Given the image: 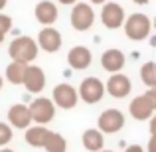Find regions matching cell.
<instances>
[{
    "label": "cell",
    "instance_id": "44dd1931",
    "mask_svg": "<svg viewBox=\"0 0 156 152\" xmlns=\"http://www.w3.org/2000/svg\"><path fill=\"white\" fill-rule=\"evenodd\" d=\"M65 150H67L65 138L57 133H51L50 140H48V144H46V152H65Z\"/></svg>",
    "mask_w": 156,
    "mask_h": 152
},
{
    "label": "cell",
    "instance_id": "d4e9b609",
    "mask_svg": "<svg viewBox=\"0 0 156 152\" xmlns=\"http://www.w3.org/2000/svg\"><path fill=\"white\" fill-rule=\"evenodd\" d=\"M148 152H156V134H152L148 140Z\"/></svg>",
    "mask_w": 156,
    "mask_h": 152
},
{
    "label": "cell",
    "instance_id": "9a60e30c",
    "mask_svg": "<svg viewBox=\"0 0 156 152\" xmlns=\"http://www.w3.org/2000/svg\"><path fill=\"white\" fill-rule=\"evenodd\" d=\"M130 115H133V118H136V121H146V118H152V105H150V101L146 99V95H138L134 97L133 101H130Z\"/></svg>",
    "mask_w": 156,
    "mask_h": 152
},
{
    "label": "cell",
    "instance_id": "4dcf8cb0",
    "mask_svg": "<svg viewBox=\"0 0 156 152\" xmlns=\"http://www.w3.org/2000/svg\"><path fill=\"white\" fill-rule=\"evenodd\" d=\"M6 6V0H0V12H2V8Z\"/></svg>",
    "mask_w": 156,
    "mask_h": 152
},
{
    "label": "cell",
    "instance_id": "5bb4252c",
    "mask_svg": "<svg viewBox=\"0 0 156 152\" xmlns=\"http://www.w3.org/2000/svg\"><path fill=\"white\" fill-rule=\"evenodd\" d=\"M101 65H103L105 71H111L115 75V73H119L122 69V65H125V53L121 50L111 48V50H107L103 55H101Z\"/></svg>",
    "mask_w": 156,
    "mask_h": 152
},
{
    "label": "cell",
    "instance_id": "52a82bcc",
    "mask_svg": "<svg viewBox=\"0 0 156 152\" xmlns=\"http://www.w3.org/2000/svg\"><path fill=\"white\" fill-rule=\"evenodd\" d=\"M125 10L121 4L117 2H107L101 10V22L105 24V28L109 30H117V28L125 26Z\"/></svg>",
    "mask_w": 156,
    "mask_h": 152
},
{
    "label": "cell",
    "instance_id": "4316f807",
    "mask_svg": "<svg viewBox=\"0 0 156 152\" xmlns=\"http://www.w3.org/2000/svg\"><path fill=\"white\" fill-rule=\"evenodd\" d=\"M150 133H152V134H156V117H152V118H150Z\"/></svg>",
    "mask_w": 156,
    "mask_h": 152
},
{
    "label": "cell",
    "instance_id": "484cf974",
    "mask_svg": "<svg viewBox=\"0 0 156 152\" xmlns=\"http://www.w3.org/2000/svg\"><path fill=\"white\" fill-rule=\"evenodd\" d=\"M125 152H144V148H142L140 144H130L129 148H126Z\"/></svg>",
    "mask_w": 156,
    "mask_h": 152
},
{
    "label": "cell",
    "instance_id": "e0dca14e",
    "mask_svg": "<svg viewBox=\"0 0 156 152\" xmlns=\"http://www.w3.org/2000/svg\"><path fill=\"white\" fill-rule=\"evenodd\" d=\"M50 136H51V133L46 126H30V129L26 130V142L30 146H44V148H46Z\"/></svg>",
    "mask_w": 156,
    "mask_h": 152
},
{
    "label": "cell",
    "instance_id": "83f0119b",
    "mask_svg": "<svg viewBox=\"0 0 156 152\" xmlns=\"http://www.w3.org/2000/svg\"><path fill=\"white\" fill-rule=\"evenodd\" d=\"M57 2H59V4H65V6H67V4H75L77 0H57Z\"/></svg>",
    "mask_w": 156,
    "mask_h": 152
},
{
    "label": "cell",
    "instance_id": "9c48e42d",
    "mask_svg": "<svg viewBox=\"0 0 156 152\" xmlns=\"http://www.w3.org/2000/svg\"><path fill=\"white\" fill-rule=\"evenodd\" d=\"M107 93H109L111 97H117V99H122V97H126L130 93V89H133V83H130V79L126 75H122V73H115V75L109 77V81H107L105 85Z\"/></svg>",
    "mask_w": 156,
    "mask_h": 152
},
{
    "label": "cell",
    "instance_id": "cb8c5ba5",
    "mask_svg": "<svg viewBox=\"0 0 156 152\" xmlns=\"http://www.w3.org/2000/svg\"><path fill=\"white\" fill-rule=\"evenodd\" d=\"M144 95H146V99L150 101V105H152V109L156 111V89H148V91H146Z\"/></svg>",
    "mask_w": 156,
    "mask_h": 152
},
{
    "label": "cell",
    "instance_id": "4fadbf2b",
    "mask_svg": "<svg viewBox=\"0 0 156 152\" xmlns=\"http://www.w3.org/2000/svg\"><path fill=\"white\" fill-rule=\"evenodd\" d=\"M91 51L87 50L85 46H75L71 48L67 53V63L71 65L73 69H77V71H81V69H87L89 65H91Z\"/></svg>",
    "mask_w": 156,
    "mask_h": 152
},
{
    "label": "cell",
    "instance_id": "ba28073f",
    "mask_svg": "<svg viewBox=\"0 0 156 152\" xmlns=\"http://www.w3.org/2000/svg\"><path fill=\"white\" fill-rule=\"evenodd\" d=\"M122 126H125V115L119 109H107L101 113V117H99V130L101 133L115 134Z\"/></svg>",
    "mask_w": 156,
    "mask_h": 152
},
{
    "label": "cell",
    "instance_id": "d6a6232c",
    "mask_svg": "<svg viewBox=\"0 0 156 152\" xmlns=\"http://www.w3.org/2000/svg\"><path fill=\"white\" fill-rule=\"evenodd\" d=\"M2 40H4V34H2V32H0V44H2Z\"/></svg>",
    "mask_w": 156,
    "mask_h": 152
},
{
    "label": "cell",
    "instance_id": "f546056e",
    "mask_svg": "<svg viewBox=\"0 0 156 152\" xmlns=\"http://www.w3.org/2000/svg\"><path fill=\"white\" fill-rule=\"evenodd\" d=\"M133 2H134V4H146L148 0H133Z\"/></svg>",
    "mask_w": 156,
    "mask_h": 152
},
{
    "label": "cell",
    "instance_id": "2e32d148",
    "mask_svg": "<svg viewBox=\"0 0 156 152\" xmlns=\"http://www.w3.org/2000/svg\"><path fill=\"white\" fill-rule=\"evenodd\" d=\"M36 20L40 24H44L46 28H50L57 20V6L53 2H50V0H42L36 6Z\"/></svg>",
    "mask_w": 156,
    "mask_h": 152
},
{
    "label": "cell",
    "instance_id": "5b68a950",
    "mask_svg": "<svg viewBox=\"0 0 156 152\" xmlns=\"http://www.w3.org/2000/svg\"><path fill=\"white\" fill-rule=\"evenodd\" d=\"M53 105L61 107V109H73L79 101V91H75V87L67 83H61L53 87V95H51Z\"/></svg>",
    "mask_w": 156,
    "mask_h": 152
},
{
    "label": "cell",
    "instance_id": "7402d4cb",
    "mask_svg": "<svg viewBox=\"0 0 156 152\" xmlns=\"http://www.w3.org/2000/svg\"><path fill=\"white\" fill-rule=\"evenodd\" d=\"M12 140V129L6 122H0V146H6Z\"/></svg>",
    "mask_w": 156,
    "mask_h": 152
},
{
    "label": "cell",
    "instance_id": "7c38bea8",
    "mask_svg": "<svg viewBox=\"0 0 156 152\" xmlns=\"http://www.w3.org/2000/svg\"><path fill=\"white\" fill-rule=\"evenodd\" d=\"M24 85H26L28 93H40L46 87V73H44V69L38 67V65H28Z\"/></svg>",
    "mask_w": 156,
    "mask_h": 152
},
{
    "label": "cell",
    "instance_id": "ffe728a7",
    "mask_svg": "<svg viewBox=\"0 0 156 152\" xmlns=\"http://www.w3.org/2000/svg\"><path fill=\"white\" fill-rule=\"evenodd\" d=\"M140 79L148 89H156V61H146L140 67Z\"/></svg>",
    "mask_w": 156,
    "mask_h": 152
},
{
    "label": "cell",
    "instance_id": "e575fe53",
    "mask_svg": "<svg viewBox=\"0 0 156 152\" xmlns=\"http://www.w3.org/2000/svg\"><path fill=\"white\" fill-rule=\"evenodd\" d=\"M152 26H154V28H156V18H154V22H152Z\"/></svg>",
    "mask_w": 156,
    "mask_h": 152
},
{
    "label": "cell",
    "instance_id": "277c9868",
    "mask_svg": "<svg viewBox=\"0 0 156 152\" xmlns=\"http://www.w3.org/2000/svg\"><path fill=\"white\" fill-rule=\"evenodd\" d=\"M93 22H95V12H93V8L89 6V4L79 2V4L73 6V10H71V26L75 28L77 32H87L89 28L93 26Z\"/></svg>",
    "mask_w": 156,
    "mask_h": 152
},
{
    "label": "cell",
    "instance_id": "8fae6325",
    "mask_svg": "<svg viewBox=\"0 0 156 152\" xmlns=\"http://www.w3.org/2000/svg\"><path fill=\"white\" fill-rule=\"evenodd\" d=\"M38 46L48 53H55L61 48V34L55 28H44L38 34Z\"/></svg>",
    "mask_w": 156,
    "mask_h": 152
},
{
    "label": "cell",
    "instance_id": "6da1fadb",
    "mask_svg": "<svg viewBox=\"0 0 156 152\" xmlns=\"http://www.w3.org/2000/svg\"><path fill=\"white\" fill-rule=\"evenodd\" d=\"M38 44L34 42L28 36H22V38H16L14 42L8 46V53H10L12 61H18V63H30V61L36 59L38 55Z\"/></svg>",
    "mask_w": 156,
    "mask_h": 152
},
{
    "label": "cell",
    "instance_id": "836d02e7",
    "mask_svg": "<svg viewBox=\"0 0 156 152\" xmlns=\"http://www.w3.org/2000/svg\"><path fill=\"white\" fill-rule=\"evenodd\" d=\"M0 89H2V77H0Z\"/></svg>",
    "mask_w": 156,
    "mask_h": 152
},
{
    "label": "cell",
    "instance_id": "7a4b0ae2",
    "mask_svg": "<svg viewBox=\"0 0 156 152\" xmlns=\"http://www.w3.org/2000/svg\"><path fill=\"white\" fill-rule=\"evenodd\" d=\"M150 28H152V22L148 20L146 14H140V12L130 14L129 18L125 20V34L129 36L130 40H134V42H140V40L148 38Z\"/></svg>",
    "mask_w": 156,
    "mask_h": 152
},
{
    "label": "cell",
    "instance_id": "3957f363",
    "mask_svg": "<svg viewBox=\"0 0 156 152\" xmlns=\"http://www.w3.org/2000/svg\"><path fill=\"white\" fill-rule=\"evenodd\" d=\"M105 85L99 77H85L79 85V97L83 99L85 103L93 105V103H99L105 95Z\"/></svg>",
    "mask_w": 156,
    "mask_h": 152
},
{
    "label": "cell",
    "instance_id": "603a6c76",
    "mask_svg": "<svg viewBox=\"0 0 156 152\" xmlns=\"http://www.w3.org/2000/svg\"><path fill=\"white\" fill-rule=\"evenodd\" d=\"M12 30V18L10 16H6V14H2L0 12V32H2L4 36L8 34V32Z\"/></svg>",
    "mask_w": 156,
    "mask_h": 152
},
{
    "label": "cell",
    "instance_id": "d6986e66",
    "mask_svg": "<svg viewBox=\"0 0 156 152\" xmlns=\"http://www.w3.org/2000/svg\"><path fill=\"white\" fill-rule=\"evenodd\" d=\"M26 71L28 65L26 63H18V61H12L6 67V79L14 85H24V79H26Z\"/></svg>",
    "mask_w": 156,
    "mask_h": 152
},
{
    "label": "cell",
    "instance_id": "ac0fdd59",
    "mask_svg": "<svg viewBox=\"0 0 156 152\" xmlns=\"http://www.w3.org/2000/svg\"><path fill=\"white\" fill-rule=\"evenodd\" d=\"M83 146L89 152H101V150H103V146H105L103 133L97 130V129H87L83 133Z\"/></svg>",
    "mask_w": 156,
    "mask_h": 152
},
{
    "label": "cell",
    "instance_id": "d590c367",
    "mask_svg": "<svg viewBox=\"0 0 156 152\" xmlns=\"http://www.w3.org/2000/svg\"><path fill=\"white\" fill-rule=\"evenodd\" d=\"M101 152H113V150H101Z\"/></svg>",
    "mask_w": 156,
    "mask_h": 152
},
{
    "label": "cell",
    "instance_id": "f1b7e54d",
    "mask_svg": "<svg viewBox=\"0 0 156 152\" xmlns=\"http://www.w3.org/2000/svg\"><path fill=\"white\" fill-rule=\"evenodd\" d=\"M93 4H107V0H91Z\"/></svg>",
    "mask_w": 156,
    "mask_h": 152
},
{
    "label": "cell",
    "instance_id": "1f68e13d",
    "mask_svg": "<svg viewBox=\"0 0 156 152\" xmlns=\"http://www.w3.org/2000/svg\"><path fill=\"white\" fill-rule=\"evenodd\" d=\"M0 152H14L12 148H0Z\"/></svg>",
    "mask_w": 156,
    "mask_h": 152
},
{
    "label": "cell",
    "instance_id": "8992f818",
    "mask_svg": "<svg viewBox=\"0 0 156 152\" xmlns=\"http://www.w3.org/2000/svg\"><path fill=\"white\" fill-rule=\"evenodd\" d=\"M30 111H32V118H34L40 126H44L46 122H50L51 118L55 117V105H53V101H50L48 97L36 99L30 105Z\"/></svg>",
    "mask_w": 156,
    "mask_h": 152
},
{
    "label": "cell",
    "instance_id": "30bf717a",
    "mask_svg": "<svg viewBox=\"0 0 156 152\" xmlns=\"http://www.w3.org/2000/svg\"><path fill=\"white\" fill-rule=\"evenodd\" d=\"M8 121H10V125L14 126V129H30L32 125V111L30 107L22 105V103H18V105H12L10 111H8Z\"/></svg>",
    "mask_w": 156,
    "mask_h": 152
}]
</instances>
